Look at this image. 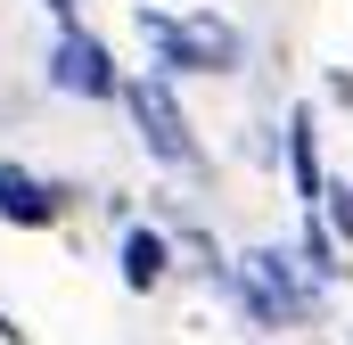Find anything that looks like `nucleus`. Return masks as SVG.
<instances>
[{
    "mask_svg": "<svg viewBox=\"0 0 353 345\" xmlns=\"http://www.w3.org/2000/svg\"><path fill=\"white\" fill-rule=\"evenodd\" d=\"M214 288L247 313V329H312L329 313V288L304 271L296 247H247V255H230V271Z\"/></svg>",
    "mask_w": 353,
    "mask_h": 345,
    "instance_id": "1",
    "label": "nucleus"
},
{
    "mask_svg": "<svg viewBox=\"0 0 353 345\" xmlns=\"http://www.w3.org/2000/svg\"><path fill=\"white\" fill-rule=\"evenodd\" d=\"M132 25H140V41H148V66L157 75H173V83H189V75H239L247 66V33L222 17V8H132Z\"/></svg>",
    "mask_w": 353,
    "mask_h": 345,
    "instance_id": "2",
    "label": "nucleus"
},
{
    "mask_svg": "<svg viewBox=\"0 0 353 345\" xmlns=\"http://www.w3.org/2000/svg\"><path fill=\"white\" fill-rule=\"evenodd\" d=\"M115 107L132 115L140 148H148L165 172H205V148H197V124H189V107H181V83H173V75H157V66H132Z\"/></svg>",
    "mask_w": 353,
    "mask_h": 345,
    "instance_id": "3",
    "label": "nucleus"
},
{
    "mask_svg": "<svg viewBox=\"0 0 353 345\" xmlns=\"http://www.w3.org/2000/svg\"><path fill=\"white\" fill-rule=\"evenodd\" d=\"M123 75H132V66H115L107 33H90V25H58V41H50V90H58V99L115 107V99H123Z\"/></svg>",
    "mask_w": 353,
    "mask_h": 345,
    "instance_id": "4",
    "label": "nucleus"
},
{
    "mask_svg": "<svg viewBox=\"0 0 353 345\" xmlns=\"http://www.w3.org/2000/svg\"><path fill=\"white\" fill-rule=\"evenodd\" d=\"M66 214H74V189H66V181L0 157V222H8V230H58Z\"/></svg>",
    "mask_w": 353,
    "mask_h": 345,
    "instance_id": "5",
    "label": "nucleus"
},
{
    "mask_svg": "<svg viewBox=\"0 0 353 345\" xmlns=\"http://www.w3.org/2000/svg\"><path fill=\"white\" fill-rule=\"evenodd\" d=\"M279 157H288V189H296V206L312 214V206H321V189H329V165H321V107H312V99H296V107H288Z\"/></svg>",
    "mask_w": 353,
    "mask_h": 345,
    "instance_id": "6",
    "label": "nucleus"
},
{
    "mask_svg": "<svg viewBox=\"0 0 353 345\" xmlns=\"http://www.w3.org/2000/svg\"><path fill=\"white\" fill-rule=\"evenodd\" d=\"M173 230H165V222H132V230H123V239H115V279H123V288H132V296H157V288H165V279H173Z\"/></svg>",
    "mask_w": 353,
    "mask_h": 345,
    "instance_id": "7",
    "label": "nucleus"
},
{
    "mask_svg": "<svg viewBox=\"0 0 353 345\" xmlns=\"http://www.w3.org/2000/svg\"><path fill=\"white\" fill-rule=\"evenodd\" d=\"M296 255H304V271H312L321 288H337V279L353 271V263H345V239H337L321 214H304V230H296Z\"/></svg>",
    "mask_w": 353,
    "mask_h": 345,
    "instance_id": "8",
    "label": "nucleus"
},
{
    "mask_svg": "<svg viewBox=\"0 0 353 345\" xmlns=\"http://www.w3.org/2000/svg\"><path fill=\"white\" fill-rule=\"evenodd\" d=\"M312 214H321V222L353 247V181H337V172H329V189H321V206H312Z\"/></svg>",
    "mask_w": 353,
    "mask_h": 345,
    "instance_id": "9",
    "label": "nucleus"
},
{
    "mask_svg": "<svg viewBox=\"0 0 353 345\" xmlns=\"http://www.w3.org/2000/svg\"><path fill=\"white\" fill-rule=\"evenodd\" d=\"M329 107H353V66H329Z\"/></svg>",
    "mask_w": 353,
    "mask_h": 345,
    "instance_id": "10",
    "label": "nucleus"
},
{
    "mask_svg": "<svg viewBox=\"0 0 353 345\" xmlns=\"http://www.w3.org/2000/svg\"><path fill=\"white\" fill-rule=\"evenodd\" d=\"M50 8V25H83V0H41Z\"/></svg>",
    "mask_w": 353,
    "mask_h": 345,
    "instance_id": "11",
    "label": "nucleus"
}]
</instances>
